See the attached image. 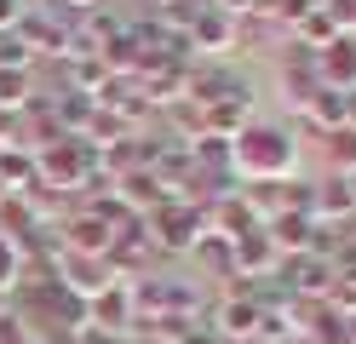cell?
Here are the masks:
<instances>
[{"label":"cell","mask_w":356,"mask_h":344,"mask_svg":"<svg viewBox=\"0 0 356 344\" xmlns=\"http://www.w3.org/2000/svg\"><path fill=\"white\" fill-rule=\"evenodd\" d=\"M299 167V138L282 121H248L230 138V172L241 183H276Z\"/></svg>","instance_id":"cell-1"},{"label":"cell","mask_w":356,"mask_h":344,"mask_svg":"<svg viewBox=\"0 0 356 344\" xmlns=\"http://www.w3.org/2000/svg\"><path fill=\"white\" fill-rule=\"evenodd\" d=\"M276 270H282V252H276L270 236H264V224L248 229V236L236 241V275H276Z\"/></svg>","instance_id":"cell-8"},{"label":"cell","mask_w":356,"mask_h":344,"mask_svg":"<svg viewBox=\"0 0 356 344\" xmlns=\"http://www.w3.org/2000/svg\"><path fill=\"white\" fill-rule=\"evenodd\" d=\"M322 155H327V172L350 178V172H356V132H350V126L327 132V138H322Z\"/></svg>","instance_id":"cell-13"},{"label":"cell","mask_w":356,"mask_h":344,"mask_svg":"<svg viewBox=\"0 0 356 344\" xmlns=\"http://www.w3.org/2000/svg\"><path fill=\"white\" fill-rule=\"evenodd\" d=\"M24 344H47V338H40V333H29V338H24Z\"/></svg>","instance_id":"cell-18"},{"label":"cell","mask_w":356,"mask_h":344,"mask_svg":"<svg viewBox=\"0 0 356 344\" xmlns=\"http://www.w3.org/2000/svg\"><path fill=\"white\" fill-rule=\"evenodd\" d=\"M115 344H149V338H138V333H127V338H115Z\"/></svg>","instance_id":"cell-17"},{"label":"cell","mask_w":356,"mask_h":344,"mask_svg":"<svg viewBox=\"0 0 356 344\" xmlns=\"http://www.w3.org/2000/svg\"><path fill=\"white\" fill-rule=\"evenodd\" d=\"M98 183V149L86 138H58V144L35 149V190L40 195H92Z\"/></svg>","instance_id":"cell-2"},{"label":"cell","mask_w":356,"mask_h":344,"mask_svg":"<svg viewBox=\"0 0 356 344\" xmlns=\"http://www.w3.org/2000/svg\"><path fill=\"white\" fill-rule=\"evenodd\" d=\"M202 327H207L218 344H259V333H264V304H259V293L241 287V293H230V298H218Z\"/></svg>","instance_id":"cell-4"},{"label":"cell","mask_w":356,"mask_h":344,"mask_svg":"<svg viewBox=\"0 0 356 344\" xmlns=\"http://www.w3.org/2000/svg\"><path fill=\"white\" fill-rule=\"evenodd\" d=\"M190 264L195 270H213V275H236V241H225V236H207L195 241V252H190Z\"/></svg>","instance_id":"cell-11"},{"label":"cell","mask_w":356,"mask_h":344,"mask_svg":"<svg viewBox=\"0 0 356 344\" xmlns=\"http://www.w3.org/2000/svg\"><path fill=\"white\" fill-rule=\"evenodd\" d=\"M6 195H12V190H6V183H0V201H6Z\"/></svg>","instance_id":"cell-20"},{"label":"cell","mask_w":356,"mask_h":344,"mask_svg":"<svg viewBox=\"0 0 356 344\" xmlns=\"http://www.w3.org/2000/svg\"><path fill=\"white\" fill-rule=\"evenodd\" d=\"M276 86H282V104H287V115H305V104L322 92V75H316V52H305L299 40H287L282 46V58H276Z\"/></svg>","instance_id":"cell-5"},{"label":"cell","mask_w":356,"mask_h":344,"mask_svg":"<svg viewBox=\"0 0 356 344\" xmlns=\"http://www.w3.org/2000/svg\"><path fill=\"white\" fill-rule=\"evenodd\" d=\"M144 229H149L155 252H167V259H172V252H195V241L207 236V213H202L195 201H178V195H172V201H161V206L144 218Z\"/></svg>","instance_id":"cell-3"},{"label":"cell","mask_w":356,"mask_h":344,"mask_svg":"<svg viewBox=\"0 0 356 344\" xmlns=\"http://www.w3.org/2000/svg\"><path fill=\"white\" fill-rule=\"evenodd\" d=\"M299 126H305V132H316V138H327V132H339V126H345V92H333V86H322L316 98L305 104V115H299Z\"/></svg>","instance_id":"cell-10"},{"label":"cell","mask_w":356,"mask_h":344,"mask_svg":"<svg viewBox=\"0 0 356 344\" xmlns=\"http://www.w3.org/2000/svg\"><path fill=\"white\" fill-rule=\"evenodd\" d=\"M24 270H29V259H24V247H17L12 236H0V293H17V281H24Z\"/></svg>","instance_id":"cell-14"},{"label":"cell","mask_w":356,"mask_h":344,"mask_svg":"<svg viewBox=\"0 0 356 344\" xmlns=\"http://www.w3.org/2000/svg\"><path fill=\"white\" fill-rule=\"evenodd\" d=\"M345 126H350V132H356V86H350V92H345Z\"/></svg>","instance_id":"cell-16"},{"label":"cell","mask_w":356,"mask_h":344,"mask_svg":"<svg viewBox=\"0 0 356 344\" xmlns=\"http://www.w3.org/2000/svg\"><path fill=\"white\" fill-rule=\"evenodd\" d=\"M35 104V69H0V115H24Z\"/></svg>","instance_id":"cell-12"},{"label":"cell","mask_w":356,"mask_h":344,"mask_svg":"<svg viewBox=\"0 0 356 344\" xmlns=\"http://www.w3.org/2000/svg\"><path fill=\"white\" fill-rule=\"evenodd\" d=\"M316 75L333 92H350L356 86V35H339L333 46H322V52H316Z\"/></svg>","instance_id":"cell-7"},{"label":"cell","mask_w":356,"mask_h":344,"mask_svg":"<svg viewBox=\"0 0 356 344\" xmlns=\"http://www.w3.org/2000/svg\"><path fill=\"white\" fill-rule=\"evenodd\" d=\"M350 201H356V172H350Z\"/></svg>","instance_id":"cell-19"},{"label":"cell","mask_w":356,"mask_h":344,"mask_svg":"<svg viewBox=\"0 0 356 344\" xmlns=\"http://www.w3.org/2000/svg\"><path fill=\"white\" fill-rule=\"evenodd\" d=\"M132 321H138V304H132V281L104 287L92 304H86V327H98V333H109V338H127V333H132Z\"/></svg>","instance_id":"cell-6"},{"label":"cell","mask_w":356,"mask_h":344,"mask_svg":"<svg viewBox=\"0 0 356 344\" xmlns=\"http://www.w3.org/2000/svg\"><path fill=\"white\" fill-rule=\"evenodd\" d=\"M58 6H63V12H70V17H81V12H98V6H104V0H58Z\"/></svg>","instance_id":"cell-15"},{"label":"cell","mask_w":356,"mask_h":344,"mask_svg":"<svg viewBox=\"0 0 356 344\" xmlns=\"http://www.w3.org/2000/svg\"><path fill=\"white\" fill-rule=\"evenodd\" d=\"M195 46H202V52H236V17L207 6L202 17L190 23V52H195Z\"/></svg>","instance_id":"cell-9"}]
</instances>
